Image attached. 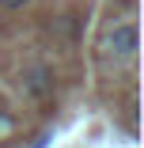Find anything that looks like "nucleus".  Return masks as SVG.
<instances>
[{
  "instance_id": "nucleus-2",
  "label": "nucleus",
  "mask_w": 144,
  "mask_h": 148,
  "mask_svg": "<svg viewBox=\"0 0 144 148\" xmlns=\"http://www.w3.org/2000/svg\"><path fill=\"white\" fill-rule=\"evenodd\" d=\"M19 87H23V95L27 99H34V103H46L53 95V69L34 61V65H27L19 72Z\"/></svg>"
},
{
  "instance_id": "nucleus-1",
  "label": "nucleus",
  "mask_w": 144,
  "mask_h": 148,
  "mask_svg": "<svg viewBox=\"0 0 144 148\" xmlns=\"http://www.w3.org/2000/svg\"><path fill=\"white\" fill-rule=\"evenodd\" d=\"M140 49V27L136 19H118L106 27L102 34V53L110 57V61H133Z\"/></svg>"
},
{
  "instance_id": "nucleus-3",
  "label": "nucleus",
  "mask_w": 144,
  "mask_h": 148,
  "mask_svg": "<svg viewBox=\"0 0 144 148\" xmlns=\"http://www.w3.org/2000/svg\"><path fill=\"white\" fill-rule=\"evenodd\" d=\"M4 8H23V4H31V0H0Z\"/></svg>"
}]
</instances>
